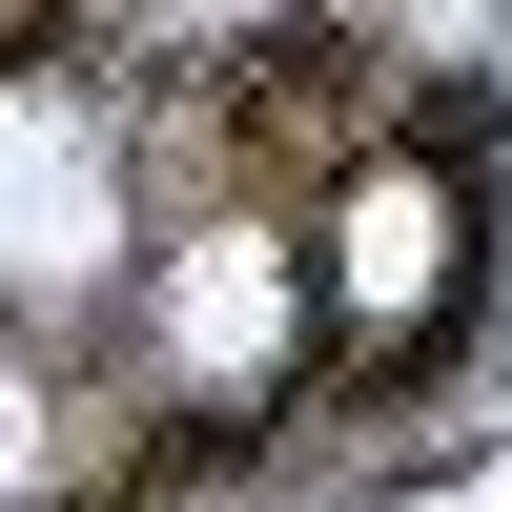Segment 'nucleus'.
<instances>
[{"label":"nucleus","instance_id":"nucleus-1","mask_svg":"<svg viewBox=\"0 0 512 512\" xmlns=\"http://www.w3.org/2000/svg\"><path fill=\"white\" fill-rule=\"evenodd\" d=\"M123 267V144L82 82H0V287H41V308H82V287Z\"/></svg>","mask_w":512,"mask_h":512},{"label":"nucleus","instance_id":"nucleus-4","mask_svg":"<svg viewBox=\"0 0 512 512\" xmlns=\"http://www.w3.org/2000/svg\"><path fill=\"white\" fill-rule=\"evenodd\" d=\"M21 472H41V390L0 369V492H21Z\"/></svg>","mask_w":512,"mask_h":512},{"label":"nucleus","instance_id":"nucleus-3","mask_svg":"<svg viewBox=\"0 0 512 512\" xmlns=\"http://www.w3.org/2000/svg\"><path fill=\"white\" fill-rule=\"evenodd\" d=\"M431 267H451V205H431V185H369V205H349V287H369V308H410Z\"/></svg>","mask_w":512,"mask_h":512},{"label":"nucleus","instance_id":"nucleus-2","mask_svg":"<svg viewBox=\"0 0 512 512\" xmlns=\"http://www.w3.org/2000/svg\"><path fill=\"white\" fill-rule=\"evenodd\" d=\"M144 328L185 349V390H246V369H287L308 287H287L267 226H205V246H164V267H144Z\"/></svg>","mask_w":512,"mask_h":512}]
</instances>
